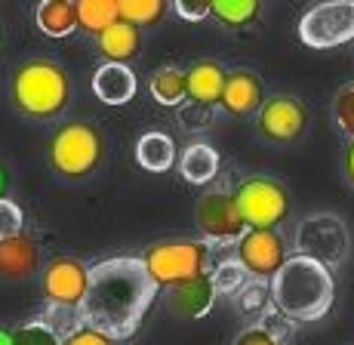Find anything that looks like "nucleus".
<instances>
[{
  "label": "nucleus",
  "instance_id": "obj_4",
  "mask_svg": "<svg viewBox=\"0 0 354 345\" xmlns=\"http://www.w3.org/2000/svg\"><path fill=\"white\" fill-rule=\"evenodd\" d=\"M46 160L59 179H90L105 160V136L99 133V127L86 124V120H68L50 136Z\"/></svg>",
  "mask_w": 354,
  "mask_h": 345
},
{
  "label": "nucleus",
  "instance_id": "obj_31",
  "mask_svg": "<svg viewBox=\"0 0 354 345\" xmlns=\"http://www.w3.org/2000/svg\"><path fill=\"white\" fill-rule=\"evenodd\" d=\"M179 120L185 124V130H207L213 124V108L197 105V102H185L179 108Z\"/></svg>",
  "mask_w": 354,
  "mask_h": 345
},
{
  "label": "nucleus",
  "instance_id": "obj_24",
  "mask_svg": "<svg viewBox=\"0 0 354 345\" xmlns=\"http://www.w3.org/2000/svg\"><path fill=\"white\" fill-rule=\"evenodd\" d=\"M209 277H213V283H216V293H219V296H231V299H234V296L243 290V283L250 281L247 268L241 265V259L234 256V250H231L228 256H216V250H213Z\"/></svg>",
  "mask_w": 354,
  "mask_h": 345
},
{
  "label": "nucleus",
  "instance_id": "obj_20",
  "mask_svg": "<svg viewBox=\"0 0 354 345\" xmlns=\"http://www.w3.org/2000/svg\"><path fill=\"white\" fill-rule=\"evenodd\" d=\"M179 173L188 185H207L219 176V151L207 142H192L179 154Z\"/></svg>",
  "mask_w": 354,
  "mask_h": 345
},
{
  "label": "nucleus",
  "instance_id": "obj_22",
  "mask_svg": "<svg viewBox=\"0 0 354 345\" xmlns=\"http://www.w3.org/2000/svg\"><path fill=\"white\" fill-rule=\"evenodd\" d=\"M148 93L158 105L167 108H182L188 102V77L185 68H176V65H160L158 71L148 77Z\"/></svg>",
  "mask_w": 354,
  "mask_h": 345
},
{
  "label": "nucleus",
  "instance_id": "obj_23",
  "mask_svg": "<svg viewBox=\"0 0 354 345\" xmlns=\"http://www.w3.org/2000/svg\"><path fill=\"white\" fill-rule=\"evenodd\" d=\"M234 306L250 324H262L268 315H274V296H271V281H256L250 277L243 290L234 296Z\"/></svg>",
  "mask_w": 354,
  "mask_h": 345
},
{
  "label": "nucleus",
  "instance_id": "obj_1",
  "mask_svg": "<svg viewBox=\"0 0 354 345\" xmlns=\"http://www.w3.org/2000/svg\"><path fill=\"white\" fill-rule=\"evenodd\" d=\"M160 287L151 281L142 256H111L90 265V290L77 311V327H93L124 342L139 333Z\"/></svg>",
  "mask_w": 354,
  "mask_h": 345
},
{
  "label": "nucleus",
  "instance_id": "obj_21",
  "mask_svg": "<svg viewBox=\"0 0 354 345\" xmlns=\"http://www.w3.org/2000/svg\"><path fill=\"white\" fill-rule=\"evenodd\" d=\"M136 164L148 173H167L176 164V142L160 130L142 133L136 139Z\"/></svg>",
  "mask_w": 354,
  "mask_h": 345
},
{
  "label": "nucleus",
  "instance_id": "obj_28",
  "mask_svg": "<svg viewBox=\"0 0 354 345\" xmlns=\"http://www.w3.org/2000/svg\"><path fill=\"white\" fill-rule=\"evenodd\" d=\"M330 114L336 130L354 142V80H348V84H342L336 90V96L330 102Z\"/></svg>",
  "mask_w": 354,
  "mask_h": 345
},
{
  "label": "nucleus",
  "instance_id": "obj_10",
  "mask_svg": "<svg viewBox=\"0 0 354 345\" xmlns=\"http://www.w3.org/2000/svg\"><path fill=\"white\" fill-rule=\"evenodd\" d=\"M299 40L311 50H336L354 40V0H326L299 19Z\"/></svg>",
  "mask_w": 354,
  "mask_h": 345
},
{
  "label": "nucleus",
  "instance_id": "obj_35",
  "mask_svg": "<svg viewBox=\"0 0 354 345\" xmlns=\"http://www.w3.org/2000/svg\"><path fill=\"white\" fill-rule=\"evenodd\" d=\"M342 170H345V179H348V185L354 188V142H348V148H345Z\"/></svg>",
  "mask_w": 354,
  "mask_h": 345
},
{
  "label": "nucleus",
  "instance_id": "obj_27",
  "mask_svg": "<svg viewBox=\"0 0 354 345\" xmlns=\"http://www.w3.org/2000/svg\"><path fill=\"white\" fill-rule=\"evenodd\" d=\"M118 12L124 22L142 31L160 25V19L167 16V3L163 0H118Z\"/></svg>",
  "mask_w": 354,
  "mask_h": 345
},
{
  "label": "nucleus",
  "instance_id": "obj_12",
  "mask_svg": "<svg viewBox=\"0 0 354 345\" xmlns=\"http://www.w3.org/2000/svg\"><path fill=\"white\" fill-rule=\"evenodd\" d=\"M234 256L256 281H274L277 272L292 259V250L281 232H256L247 228L241 241L234 243Z\"/></svg>",
  "mask_w": 354,
  "mask_h": 345
},
{
  "label": "nucleus",
  "instance_id": "obj_37",
  "mask_svg": "<svg viewBox=\"0 0 354 345\" xmlns=\"http://www.w3.org/2000/svg\"><path fill=\"white\" fill-rule=\"evenodd\" d=\"M0 345H16V330L0 327Z\"/></svg>",
  "mask_w": 354,
  "mask_h": 345
},
{
  "label": "nucleus",
  "instance_id": "obj_32",
  "mask_svg": "<svg viewBox=\"0 0 354 345\" xmlns=\"http://www.w3.org/2000/svg\"><path fill=\"white\" fill-rule=\"evenodd\" d=\"M231 345H287V342L277 339V336L271 333L268 327H262V324H250V327H243L241 333L234 336Z\"/></svg>",
  "mask_w": 354,
  "mask_h": 345
},
{
  "label": "nucleus",
  "instance_id": "obj_5",
  "mask_svg": "<svg viewBox=\"0 0 354 345\" xmlns=\"http://www.w3.org/2000/svg\"><path fill=\"white\" fill-rule=\"evenodd\" d=\"M151 281L160 290H173L182 283L194 281V277L209 274L213 265V243L207 241H192V238H169L158 241L142 253Z\"/></svg>",
  "mask_w": 354,
  "mask_h": 345
},
{
  "label": "nucleus",
  "instance_id": "obj_11",
  "mask_svg": "<svg viewBox=\"0 0 354 345\" xmlns=\"http://www.w3.org/2000/svg\"><path fill=\"white\" fill-rule=\"evenodd\" d=\"M308 108L299 96L274 93L256 114V136L268 145H292L308 133Z\"/></svg>",
  "mask_w": 354,
  "mask_h": 345
},
{
  "label": "nucleus",
  "instance_id": "obj_7",
  "mask_svg": "<svg viewBox=\"0 0 354 345\" xmlns=\"http://www.w3.org/2000/svg\"><path fill=\"white\" fill-rule=\"evenodd\" d=\"M237 209H241L247 228L256 232H277L290 216V192L283 182L271 176H247L234 185Z\"/></svg>",
  "mask_w": 354,
  "mask_h": 345
},
{
  "label": "nucleus",
  "instance_id": "obj_25",
  "mask_svg": "<svg viewBox=\"0 0 354 345\" xmlns=\"http://www.w3.org/2000/svg\"><path fill=\"white\" fill-rule=\"evenodd\" d=\"M77 22L80 31L90 37H99L114 22H120V12L114 0H77Z\"/></svg>",
  "mask_w": 354,
  "mask_h": 345
},
{
  "label": "nucleus",
  "instance_id": "obj_17",
  "mask_svg": "<svg viewBox=\"0 0 354 345\" xmlns=\"http://www.w3.org/2000/svg\"><path fill=\"white\" fill-rule=\"evenodd\" d=\"M136 90H139V80L129 71V65H99L93 74V93H96L99 102L105 105H127L133 102Z\"/></svg>",
  "mask_w": 354,
  "mask_h": 345
},
{
  "label": "nucleus",
  "instance_id": "obj_16",
  "mask_svg": "<svg viewBox=\"0 0 354 345\" xmlns=\"http://www.w3.org/2000/svg\"><path fill=\"white\" fill-rule=\"evenodd\" d=\"M216 283L209 274L194 277V281L182 283V287L169 290V308L179 317H188V321H197V317L209 315V308L216 306Z\"/></svg>",
  "mask_w": 354,
  "mask_h": 345
},
{
  "label": "nucleus",
  "instance_id": "obj_34",
  "mask_svg": "<svg viewBox=\"0 0 354 345\" xmlns=\"http://www.w3.org/2000/svg\"><path fill=\"white\" fill-rule=\"evenodd\" d=\"M65 345H120V342L93 327H71V333L65 336Z\"/></svg>",
  "mask_w": 354,
  "mask_h": 345
},
{
  "label": "nucleus",
  "instance_id": "obj_15",
  "mask_svg": "<svg viewBox=\"0 0 354 345\" xmlns=\"http://www.w3.org/2000/svg\"><path fill=\"white\" fill-rule=\"evenodd\" d=\"M188 77V102L216 108L222 105V96H225V84H228V68L216 59H201L192 68H185Z\"/></svg>",
  "mask_w": 354,
  "mask_h": 345
},
{
  "label": "nucleus",
  "instance_id": "obj_9",
  "mask_svg": "<svg viewBox=\"0 0 354 345\" xmlns=\"http://www.w3.org/2000/svg\"><path fill=\"white\" fill-rule=\"evenodd\" d=\"M194 225L201 232V241L213 247H234L247 234L241 209H237L234 188H209L194 204Z\"/></svg>",
  "mask_w": 354,
  "mask_h": 345
},
{
  "label": "nucleus",
  "instance_id": "obj_30",
  "mask_svg": "<svg viewBox=\"0 0 354 345\" xmlns=\"http://www.w3.org/2000/svg\"><path fill=\"white\" fill-rule=\"evenodd\" d=\"M25 234V213L16 201L3 198L0 201V241H10Z\"/></svg>",
  "mask_w": 354,
  "mask_h": 345
},
{
  "label": "nucleus",
  "instance_id": "obj_8",
  "mask_svg": "<svg viewBox=\"0 0 354 345\" xmlns=\"http://www.w3.org/2000/svg\"><path fill=\"white\" fill-rule=\"evenodd\" d=\"M86 290H90V265L74 256H56L40 272V293L46 306L59 315H68L74 327H77V311L86 299Z\"/></svg>",
  "mask_w": 354,
  "mask_h": 345
},
{
  "label": "nucleus",
  "instance_id": "obj_26",
  "mask_svg": "<svg viewBox=\"0 0 354 345\" xmlns=\"http://www.w3.org/2000/svg\"><path fill=\"white\" fill-rule=\"evenodd\" d=\"M213 3V19L225 28H247L259 19L262 3L259 0H209Z\"/></svg>",
  "mask_w": 354,
  "mask_h": 345
},
{
  "label": "nucleus",
  "instance_id": "obj_3",
  "mask_svg": "<svg viewBox=\"0 0 354 345\" xmlns=\"http://www.w3.org/2000/svg\"><path fill=\"white\" fill-rule=\"evenodd\" d=\"M271 296L274 308L292 324H315L333 308L336 281L326 265L292 253V259L271 281Z\"/></svg>",
  "mask_w": 354,
  "mask_h": 345
},
{
  "label": "nucleus",
  "instance_id": "obj_19",
  "mask_svg": "<svg viewBox=\"0 0 354 345\" xmlns=\"http://www.w3.org/2000/svg\"><path fill=\"white\" fill-rule=\"evenodd\" d=\"M96 46H99V53L105 56V62H111V65H127L129 59L139 53V46H142V31L136 28V25H129V22H114L108 31H102V35L96 37Z\"/></svg>",
  "mask_w": 354,
  "mask_h": 345
},
{
  "label": "nucleus",
  "instance_id": "obj_38",
  "mask_svg": "<svg viewBox=\"0 0 354 345\" xmlns=\"http://www.w3.org/2000/svg\"><path fill=\"white\" fill-rule=\"evenodd\" d=\"M0 53H3V28H0Z\"/></svg>",
  "mask_w": 354,
  "mask_h": 345
},
{
  "label": "nucleus",
  "instance_id": "obj_13",
  "mask_svg": "<svg viewBox=\"0 0 354 345\" xmlns=\"http://www.w3.org/2000/svg\"><path fill=\"white\" fill-rule=\"evenodd\" d=\"M265 105V86L262 77L253 68H234L228 71L225 96H222V111L231 118H256L259 108Z\"/></svg>",
  "mask_w": 354,
  "mask_h": 345
},
{
  "label": "nucleus",
  "instance_id": "obj_33",
  "mask_svg": "<svg viewBox=\"0 0 354 345\" xmlns=\"http://www.w3.org/2000/svg\"><path fill=\"white\" fill-rule=\"evenodd\" d=\"M173 10L179 12V19H185V22H203V19L213 16V3H209V0H176Z\"/></svg>",
  "mask_w": 354,
  "mask_h": 345
},
{
  "label": "nucleus",
  "instance_id": "obj_36",
  "mask_svg": "<svg viewBox=\"0 0 354 345\" xmlns=\"http://www.w3.org/2000/svg\"><path fill=\"white\" fill-rule=\"evenodd\" d=\"M6 192H10V176H6V167L0 164V201L6 198Z\"/></svg>",
  "mask_w": 354,
  "mask_h": 345
},
{
  "label": "nucleus",
  "instance_id": "obj_29",
  "mask_svg": "<svg viewBox=\"0 0 354 345\" xmlns=\"http://www.w3.org/2000/svg\"><path fill=\"white\" fill-rule=\"evenodd\" d=\"M16 345H65V336L50 321H28L16 327Z\"/></svg>",
  "mask_w": 354,
  "mask_h": 345
},
{
  "label": "nucleus",
  "instance_id": "obj_14",
  "mask_svg": "<svg viewBox=\"0 0 354 345\" xmlns=\"http://www.w3.org/2000/svg\"><path fill=\"white\" fill-rule=\"evenodd\" d=\"M40 247L28 234L0 241V281L6 283H25L34 274H40Z\"/></svg>",
  "mask_w": 354,
  "mask_h": 345
},
{
  "label": "nucleus",
  "instance_id": "obj_6",
  "mask_svg": "<svg viewBox=\"0 0 354 345\" xmlns=\"http://www.w3.org/2000/svg\"><path fill=\"white\" fill-rule=\"evenodd\" d=\"M292 253L315 259L336 272L351 256V234L342 216L336 213H311L296 225L292 234Z\"/></svg>",
  "mask_w": 354,
  "mask_h": 345
},
{
  "label": "nucleus",
  "instance_id": "obj_2",
  "mask_svg": "<svg viewBox=\"0 0 354 345\" xmlns=\"http://www.w3.org/2000/svg\"><path fill=\"white\" fill-rule=\"evenodd\" d=\"M6 96L16 114L34 124H53L71 105V77L59 62L44 56L22 59L10 71Z\"/></svg>",
  "mask_w": 354,
  "mask_h": 345
},
{
  "label": "nucleus",
  "instance_id": "obj_18",
  "mask_svg": "<svg viewBox=\"0 0 354 345\" xmlns=\"http://www.w3.org/2000/svg\"><path fill=\"white\" fill-rule=\"evenodd\" d=\"M34 25L40 28V35L62 40L71 37L74 31H80L77 22V0H44L34 6Z\"/></svg>",
  "mask_w": 354,
  "mask_h": 345
}]
</instances>
